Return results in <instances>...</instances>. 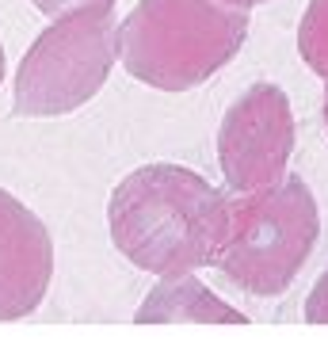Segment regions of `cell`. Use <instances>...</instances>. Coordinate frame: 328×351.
<instances>
[{
    "instance_id": "1",
    "label": "cell",
    "mask_w": 328,
    "mask_h": 351,
    "mask_svg": "<svg viewBox=\"0 0 328 351\" xmlns=\"http://www.w3.org/2000/svg\"><path fill=\"white\" fill-rule=\"evenodd\" d=\"M107 229L142 271L191 275L214 267L229 237V195L184 165H142L111 191Z\"/></svg>"
},
{
    "instance_id": "2",
    "label": "cell",
    "mask_w": 328,
    "mask_h": 351,
    "mask_svg": "<svg viewBox=\"0 0 328 351\" xmlns=\"http://www.w3.org/2000/svg\"><path fill=\"white\" fill-rule=\"evenodd\" d=\"M249 38V8L229 0H142L118 23L123 69L160 92H187L233 62Z\"/></svg>"
},
{
    "instance_id": "3",
    "label": "cell",
    "mask_w": 328,
    "mask_h": 351,
    "mask_svg": "<svg viewBox=\"0 0 328 351\" xmlns=\"http://www.w3.org/2000/svg\"><path fill=\"white\" fill-rule=\"evenodd\" d=\"M320 237V210L310 184L286 172L252 195H229V237L218 271L252 298H279L302 275Z\"/></svg>"
},
{
    "instance_id": "4",
    "label": "cell",
    "mask_w": 328,
    "mask_h": 351,
    "mask_svg": "<svg viewBox=\"0 0 328 351\" xmlns=\"http://www.w3.org/2000/svg\"><path fill=\"white\" fill-rule=\"evenodd\" d=\"M118 58V23L111 4H84L58 16L31 43L16 73V104L23 119H58L96 96Z\"/></svg>"
},
{
    "instance_id": "5",
    "label": "cell",
    "mask_w": 328,
    "mask_h": 351,
    "mask_svg": "<svg viewBox=\"0 0 328 351\" xmlns=\"http://www.w3.org/2000/svg\"><path fill=\"white\" fill-rule=\"evenodd\" d=\"M298 126L279 84L256 80L229 104L218 126V165L229 195H252L279 184L290 165Z\"/></svg>"
},
{
    "instance_id": "6",
    "label": "cell",
    "mask_w": 328,
    "mask_h": 351,
    "mask_svg": "<svg viewBox=\"0 0 328 351\" xmlns=\"http://www.w3.org/2000/svg\"><path fill=\"white\" fill-rule=\"evenodd\" d=\"M53 279V241L27 202L0 187V321H19L42 306Z\"/></svg>"
},
{
    "instance_id": "7",
    "label": "cell",
    "mask_w": 328,
    "mask_h": 351,
    "mask_svg": "<svg viewBox=\"0 0 328 351\" xmlns=\"http://www.w3.org/2000/svg\"><path fill=\"white\" fill-rule=\"evenodd\" d=\"M138 325H249V317L218 298L203 279L164 275L134 313Z\"/></svg>"
},
{
    "instance_id": "8",
    "label": "cell",
    "mask_w": 328,
    "mask_h": 351,
    "mask_svg": "<svg viewBox=\"0 0 328 351\" xmlns=\"http://www.w3.org/2000/svg\"><path fill=\"white\" fill-rule=\"evenodd\" d=\"M298 53L320 80H328V0H310L298 23Z\"/></svg>"
},
{
    "instance_id": "9",
    "label": "cell",
    "mask_w": 328,
    "mask_h": 351,
    "mask_svg": "<svg viewBox=\"0 0 328 351\" xmlns=\"http://www.w3.org/2000/svg\"><path fill=\"white\" fill-rule=\"evenodd\" d=\"M305 321L310 325H328V267L317 282H313L310 298H305Z\"/></svg>"
},
{
    "instance_id": "10",
    "label": "cell",
    "mask_w": 328,
    "mask_h": 351,
    "mask_svg": "<svg viewBox=\"0 0 328 351\" xmlns=\"http://www.w3.org/2000/svg\"><path fill=\"white\" fill-rule=\"evenodd\" d=\"M42 16H65V12H73V8H84V4H115V0H31Z\"/></svg>"
},
{
    "instance_id": "11",
    "label": "cell",
    "mask_w": 328,
    "mask_h": 351,
    "mask_svg": "<svg viewBox=\"0 0 328 351\" xmlns=\"http://www.w3.org/2000/svg\"><path fill=\"white\" fill-rule=\"evenodd\" d=\"M229 4H237V8H256V4H267V0H229Z\"/></svg>"
},
{
    "instance_id": "12",
    "label": "cell",
    "mask_w": 328,
    "mask_h": 351,
    "mask_svg": "<svg viewBox=\"0 0 328 351\" xmlns=\"http://www.w3.org/2000/svg\"><path fill=\"white\" fill-rule=\"evenodd\" d=\"M320 111H325V126H328V80H325V107Z\"/></svg>"
},
{
    "instance_id": "13",
    "label": "cell",
    "mask_w": 328,
    "mask_h": 351,
    "mask_svg": "<svg viewBox=\"0 0 328 351\" xmlns=\"http://www.w3.org/2000/svg\"><path fill=\"white\" fill-rule=\"evenodd\" d=\"M0 80H4V46H0Z\"/></svg>"
}]
</instances>
